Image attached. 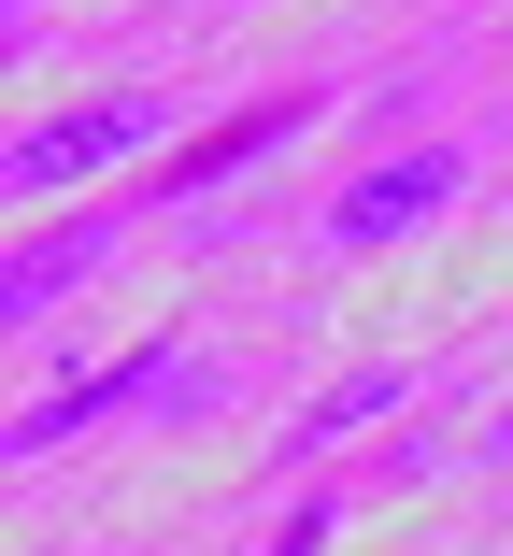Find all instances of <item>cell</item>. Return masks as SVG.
Returning <instances> with one entry per match:
<instances>
[{
    "mask_svg": "<svg viewBox=\"0 0 513 556\" xmlns=\"http://www.w3.org/2000/svg\"><path fill=\"white\" fill-rule=\"evenodd\" d=\"M115 243H129L115 214H86V229H57V243H29L15 271H0V328H43V314H57V300H72V286L100 271V257H115Z\"/></svg>",
    "mask_w": 513,
    "mask_h": 556,
    "instance_id": "4",
    "label": "cell"
},
{
    "mask_svg": "<svg viewBox=\"0 0 513 556\" xmlns=\"http://www.w3.org/2000/svg\"><path fill=\"white\" fill-rule=\"evenodd\" d=\"M285 129H315V100H257V115H229V129H200L171 172H157V200H200V186H215V172H243V157H271Z\"/></svg>",
    "mask_w": 513,
    "mask_h": 556,
    "instance_id": "5",
    "label": "cell"
},
{
    "mask_svg": "<svg viewBox=\"0 0 513 556\" xmlns=\"http://www.w3.org/2000/svg\"><path fill=\"white\" fill-rule=\"evenodd\" d=\"M399 400H414V371H399V357H371V371H343L315 414H299V442H343V428H371V414H399Z\"/></svg>",
    "mask_w": 513,
    "mask_h": 556,
    "instance_id": "6",
    "label": "cell"
},
{
    "mask_svg": "<svg viewBox=\"0 0 513 556\" xmlns=\"http://www.w3.org/2000/svg\"><path fill=\"white\" fill-rule=\"evenodd\" d=\"M485 471H513V414H499V428H485Z\"/></svg>",
    "mask_w": 513,
    "mask_h": 556,
    "instance_id": "7",
    "label": "cell"
},
{
    "mask_svg": "<svg viewBox=\"0 0 513 556\" xmlns=\"http://www.w3.org/2000/svg\"><path fill=\"white\" fill-rule=\"evenodd\" d=\"M185 414V400H215V371H185V357H129V371H100V386H72V400H43V414H15V457L43 471L57 442H86V428H115V414Z\"/></svg>",
    "mask_w": 513,
    "mask_h": 556,
    "instance_id": "3",
    "label": "cell"
},
{
    "mask_svg": "<svg viewBox=\"0 0 513 556\" xmlns=\"http://www.w3.org/2000/svg\"><path fill=\"white\" fill-rule=\"evenodd\" d=\"M157 129H171L157 100H72V115L15 129V157H0V186H15V200H57V186H86V172H115V157H143Z\"/></svg>",
    "mask_w": 513,
    "mask_h": 556,
    "instance_id": "2",
    "label": "cell"
},
{
    "mask_svg": "<svg viewBox=\"0 0 513 556\" xmlns=\"http://www.w3.org/2000/svg\"><path fill=\"white\" fill-rule=\"evenodd\" d=\"M457 186H471V157H457V143H399V157H371V172L329 200V243H343V257H385V243H414Z\"/></svg>",
    "mask_w": 513,
    "mask_h": 556,
    "instance_id": "1",
    "label": "cell"
}]
</instances>
